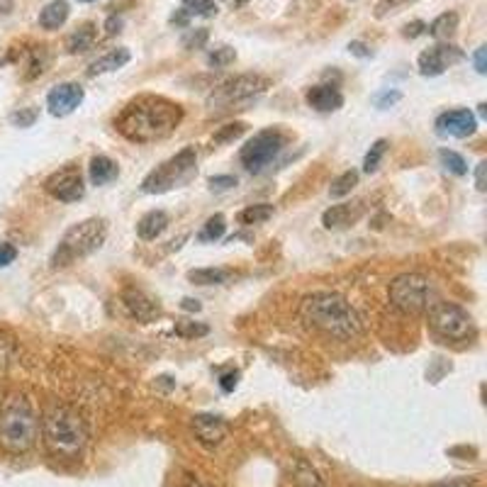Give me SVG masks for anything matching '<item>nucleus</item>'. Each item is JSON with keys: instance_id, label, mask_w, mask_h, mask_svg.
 <instances>
[{"instance_id": "1", "label": "nucleus", "mask_w": 487, "mask_h": 487, "mask_svg": "<svg viewBox=\"0 0 487 487\" xmlns=\"http://www.w3.org/2000/svg\"><path fill=\"white\" fill-rule=\"evenodd\" d=\"M183 120V107L161 96H140L122 107L115 127L124 140L151 144L171 137Z\"/></svg>"}, {"instance_id": "2", "label": "nucleus", "mask_w": 487, "mask_h": 487, "mask_svg": "<svg viewBox=\"0 0 487 487\" xmlns=\"http://www.w3.org/2000/svg\"><path fill=\"white\" fill-rule=\"evenodd\" d=\"M42 436L47 451L56 461H79L88 444L86 419L76 409L56 405L44 414Z\"/></svg>"}, {"instance_id": "3", "label": "nucleus", "mask_w": 487, "mask_h": 487, "mask_svg": "<svg viewBox=\"0 0 487 487\" xmlns=\"http://www.w3.org/2000/svg\"><path fill=\"white\" fill-rule=\"evenodd\" d=\"M300 314L314 329L337 337V339H351L361 334V317L346 303V297L337 295V293H317V295L307 297L300 307Z\"/></svg>"}, {"instance_id": "4", "label": "nucleus", "mask_w": 487, "mask_h": 487, "mask_svg": "<svg viewBox=\"0 0 487 487\" xmlns=\"http://www.w3.org/2000/svg\"><path fill=\"white\" fill-rule=\"evenodd\" d=\"M39 422L30 400L22 395L10 397L0 409V444L10 453H27L37 444Z\"/></svg>"}, {"instance_id": "5", "label": "nucleus", "mask_w": 487, "mask_h": 487, "mask_svg": "<svg viewBox=\"0 0 487 487\" xmlns=\"http://www.w3.org/2000/svg\"><path fill=\"white\" fill-rule=\"evenodd\" d=\"M105 236H107V226H105L103 219L90 218L73 225L56 246L52 266L54 269H66V266L79 261L83 256H90L103 246Z\"/></svg>"}, {"instance_id": "6", "label": "nucleus", "mask_w": 487, "mask_h": 487, "mask_svg": "<svg viewBox=\"0 0 487 487\" xmlns=\"http://www.w3.org/2000/svg\"><path fill=\"white\" fill-rule=\"evenodd\" d=\"M198 154L195 149L188 147L178 151L174 158H168L161 166H157L151 174L141 181V191L149 192V195H161V192H168L188 183L198 171Z\"/></svg>"}, {"instance_id": "7", "label": "nucleus", "mask_w": 487, "mask_h": 487, "mask_svg": "<svg viewBox=\"0 0 487 487\" xmlns=\"http://www.w3.org/2000/svg\"><path fill=\"white\" fill-rule=\"evenodd\" d=\"M390 303L405 314H422L434 304V286L422 273H405L390 283Z\"/></svg>"}, {"instance_id": "8", "label": "nucleus", "mask_w": 487, "mask_h": 487, "mask_svg": "<svg viewBox=\"0 0 487 487\" xmlns=\"http://www.w3.org/2000/svg\"><path fill=\"white\" fill-rule=\"evenodd\" d=\"M429 327L446 341H466L475 331L473 317L453 303L431 304L429 307Z\"/></svg>"}, {"instance_id": "9", "label": "nucleus", "mask_w": 487, "mask_h": 487, "mask_svg": "<svg viewBox=\"0 0 487 487\" xmlns=\"http://www.w3.org/2000/svg\"><path fill=\"white\" fill-rule=\"evenodd\" d=\"M287 137L280 130H263L253 134L252 140L246 141L242 149V166L249 174H261L263 168L278 157L283 147H286Z\"/></svg>"}, {"instance_id": "10", "label": "nucleus", "mask_w": 487, "mask_h": 487, "mask_svg": "<svg viewBox=\"0 0 487 487\" xmlns=\"http://www.w3.org/2000/svg\"><path fill=\"white\" fill-rule=\"evenodd\" d=\"M269 86L270 81L259 76V73H244V76H236V79L232 81H225V83L209 96L208 105L212 110H215V107H229V105L261 96Z\"/></svg>"}, {"instance_id": "11", "label": "nucleus", "mask_w": 487, "mask_h": 487, "mask_svg": "<svg viewBox=\"0 0 487 487\" xmlns=\"http://www.w3.org/2000/svg\"><path fill=\"white\" fill-rule=\"evenodd\" d=\"M47 192L61 202H79L86 195V185H83V175L76 166H66L47 181Z\"/></svg>"}, {"instance_id": "12", "label": "nucleus", "mask_w": 487, "mask_h": 487, "mask_svg": "<svg viewBox=\"0 0 487 487\" xmlns=\"http://www.w3.org/2000/svg\"><path fill=\"white\" fill-rule=\"evenodd\" d=\"M458 61H463V52L458 47H453V44H436L431 49L419 54L417 64L422 76H441L449 66L458 64Z\"/></svg>"}, {"instance_id": "13", "label": "nucleus", "mask_w": 487, "mask_h": 487, "mask_svg": "<svg viewBox=\"0 0 487 487\" xmlns=\"http://www.w3.org/2000/svg\"><path fill=\"white\" fill-rule=\"evenodd\" d=\"M436 132L441 137H456V140H466V137H473L478 132V120L470 110H449V113L439 115L436 120Z\"/></svg>"}, {"instance_id": "14", "label": "nucleus", "mask_w": 487, "mask_h": 487, "mask_svg": "<svg viewBox=\"0 0 487 487\" xmlns=\"http://www.w3.org/2000/svg\"><path fill=\"white\" fill-rule=\"evenodd\" d=\"M83 96L86 93L79 83H61V86L52 88V93L47 96V107L54 117H66L83 103Z\"/></svg>"}, {"instance_id": "15", "label": "nucleus", "mask_w": 487, "mask_h": 487, "mask_svg": "<svg viewBox=\"0 0 487 487\" xmlns=\"http://www.w3.org/2000/svg\"><path fill=\"white\" fill-rule=\"evenodd\" d=\"M122 303H124V307H127V312H130L132 317L141 324L154 322V320L161 317V304H158L157 300H151L147 293L137 290V287H130V290L122 295Z\"/></svg>"}, {"instance_id": "16", "label": "nucleus", "mask_w": 487, "mask_h": 487, "mask_svg": "<svg viewBox=\"0 0 487 487\" xmlns=\"http://www.w3.org/2000/svg\"><path fill=\"white\" fill-rule=\"evenodd\" d=\"M363 215H365L363 201L341 202V205H331L329 209H324L322 225L327 226V229H344V226L356 225Z\"/></svg>"}, {"instance_id": "17", "label": "nucleus", "mask_w": 487, "mask_h": 487, "mask_svg": "<svg viewBox=\"0 0 487 487\" xmlns=\"http://www.w3.org/2000/svg\"><path fill=\"white\" fill-rule=\"evenodd\" d=\"M192 431L202 444L215 446L226 436V424L225 419L215 417V414H195L192 417Z\"/></svg>"}, {"instance_id": "18", "label": "nucleus", "mask_w": 487, "mask_h": 487, "mask_svg": "<svg viewBox=\"0 0 487 487\" xmlns=\"http://www.w3.org/2000/svg\"><path fill=\"white\" fill-rule=\"evenodd\" d=\"M307 105L317 113H334L344 105V96L337 86H312L307 90Z\"/></svg>"}, {"instance_id": "19", "label": "nucleus", "mask_w": 487, "mask_h": 487, "mask_svg": "<svg viewBox=\"0 0 487 487\" xmlns=\"http://www.w3.org/2000/svg\"><path fill=\"white\" fill-rule=\"evenodd\" d=\"M166 229H168V215H166L164 209H151L137 225V232H140L144 242H154V239L164 235Z\"/></svg>"}, {"instance_id": "20", "label": "nucleus", "mask_w": 487, "mask_h": 487, "mask_svg": "<svg viewBox=\"0 0 487 487\" xmlns=\"http://www.w3.org/2000/svg\"><path fill=\"white\" fill-rule=\"evenodd\" d=\"M132 59L130 49H113V52L103 54L100 59H96L93 64H90V69H88V73L90 76H103V73H113V71L122 69L127 61Z\"/></svg>"}, {"instance_id": "21", "label": "nucleus", "mask_w": 487, "mask_h": 487, "mask_svg": "<svg viewBox=\"0 0 487 487\" xmlns=\"http://www.w3.org/2000/svg\"><path fill=\"white\" fill-rule=\"evenodd\" d=\"M88 175H90L93 185H107V183H113L120 175V168H117L113 158L93 157V161L88 166Z\"/></svg>"}, {"instance_id": "22", "label": "nucleus", "mask_w": 487, "mask_h": 487, "mask_svg": "<svg viewBox=\"0 0 487 487\" xmlns=\"http://www.w3.org/2000/svg\"><path fill=\"white\" fill-rule=\"evenodd\" d=\"M96 39H98L96 25L86 22V25L76 27V32H71V35L66 37V52L69 54L88 52V49H93Z\"/></svg>"}, {"instance_id": "23", "label": "nucleus", "mask_w": 487, "mask_h": 487, "mask_svg": "<svg viewBox=\"0 0 487 487\" xmlns=\"http://www.w3.org/2000/svg\"><path fill=\"white\" fill-rule=\"evenodd\" d=\"M66 20H69V3L66 0H52L39 13V25L44 30H59Z\"/></svg>"}, {"instance_id": "24", "label": "nucleus", "mask_w": 487, "mask_h": 487, "mask_svg": "<svg viewBox=\"0 0 487 487\" xmlns=\"http://www.w3.org/2000/svg\"><path fill=\"white\" fill-rule=\"evenodd\" d=\"M235 278V273L226 269H195L188 270V280L195 286H225Z\"/></svg>"}, {"instance_id": "25", "label": "nucleus", "mask_w": 487, "mask_h": 487, "mask_svg": "<svg viewBox=\"0 0 487 487\" xmlns=\"http://www.w3.org/2000/svg\"><path fill=\"white\" fill-rule=\"evenodd\" d=\"M293 475H295L297 487H324L320 473L304 461V458H295V463H293Z\"/></svg>"}, {"instance_id": "26", "label": "nucleus", "mask_w": 487, "mask_h": 487, "mask_svg": "<svg viewBox=\"0 0 487 487\" xmlns=\"http://www.w3.org/2000/svg\"><path fill=\"white\" fill-rule=\"evenodd\" d=\"M458 30V15L456 13H444L429 25V35L436 37V39H449V37L456 35Z\"/></svg>"}, {"instance_id": "27", "label": "nucleus", "mask_w": 487, "mask_h": 487, "mask_svg": "<svg viewBox=\"0 0 487 487\" xmlns=\"http://www.w3.org/2000/svg\"><path fill=\"white\" fill-rule=\"evenodd\" d=\"M273 218V205L269 202H259V205H249L246 209H242L239 215V222L242 225H263Z\"/></svg>"}, {"instance_id": "28", "label": "nucleus", "mask_w": 487, "mask_h": 487, "mask_svg": "<svg viewBox=\"0 0 487 487\" xmlns=\"http://www.w3.org/2000/svg\"><path fill=\"white\" fill-rule=\"evenodd\" d=\"M225 232H226L225 215H212V218L205 222V226L201 229L198 239H201V242H218V239L225 236Z\"/></svg>"}, {"instance_id": "29", "label": "nucleus", "mask_w": 487, "mask_h": 487, "mask_svg": "<svg viewBox=\"0 0 487 487\" xmlns=\"http://www.w3.org/2000/svg\"><path fill=\"white\" fill-rule=\"evenodd\" d=\"M358 185V171H344V174L331 183L329 195L331 198H344V195H351V191Z\"/></svg>"}, {"instance_id": "30", "label": "nucleus", "mask_w": 487, "mask_h": 487, "mask_svg": "<svg viewBox=\"0 0 487 487\" xmlns=\"http://www.w3.org/2000/svg\"><path fill=\"white\" fill-rule=\"evenodd\" d=\"M439 158H441V164H444L446 171H451L453 175L468 174V164H466V158H463L461 154L451 151V149H441V151H439Z\"/></svg>"}, {"instance_id": "31", "label": "nucleus", "mask_w": 487, "mask_h": 487, "mask_svg": "<svg viewBox=\"0 0 487 487\" xmlns=\"http://www.w3.org/2000/svg\"><path fill=\"white\" fill-rule=\"evenodd\" d=\"M175 334L183 339H198V337H208L209 327L202 322H191V320H181L175 322Z\"/></svg>"}, {"instance_id": "32", "label": "nucleus", "mask_w": 487, "mask_h": 487, "mask_svg": "<svg viewBox=\"0 0 487 487\" xmlns=\"http://www.w3.org/2000/svg\"><path fill=\"white\" fill-rule=\"evenodd\" d=\"M385 151H388V141H385V140L375 141L373 147H371V151H368V154H365V158H363V171H365V174H375V171H378V166H380V161H383Z\"/></svg>"}, {"instance_id": "33", "label": "nucleus", "mask_w": 487, "mask_h": 487, "mask_svg": "<svg viewBox=\"0 0 487 487\" xmlns=\"http://www.w3.org/2000/svg\"><path fill=\"white\" fill-rule=\"evenodd\" d=\"M183 10L191 15H202V18L218 15V5L212 0H183Z\"/></svg>"}, {"instance_id": "34", "label": "nucleus", "mask_w": 487, "mask_h": 487, "mask_svg": "<svg viewBox=\"0 0 487 487\" xmlns=\"http://www.w3.org/2000/svg\"><path fill=\"white\" fill-rule=\"evenodd\" d=\"M235 59H236V52L232 49V47H226V44H222V47H218V49H212V52L208 54V64L209 66H218V69L235 64Z\"/></svg>"}, {"instance_id": "35", "label": "nucleus", "mask_w": 487, "mask_h": 487, "mask_svg": "<svg viewBox=\"0 0 487 487\" xmlns=\"http://www.w3.org/2000/svg\"><path fill=\"white\" fill-rule=\"evenodd\" d=\"M37 117H39V110L37 107H20L18 113H13L10 115V122L15 124V127H32L37 122Z\"/></svg>"}, {"instance_id": "36", "label": "nucleus", "mask_w": 487, "mask_h": 487, "mask_svg": "<svg viewBox=\"0 0 487 487\" xmlns=\"http://www.w3.org/2000/svg\"><path fill=\"white\" fill-rule=\"evenodd\" d=\"M244 132H246V124L244 122H235V124H226V127H222V130L215 134V141L218 144H226V141H235L242 137Z\"/></svg>"}, {"instance_id": "37", "label": "nucleus", "mask_w": 487, "mask_h": 487, "mask_svg": "<svg viewBox=\"0 0 487 487\" xmlns=\"http://www.w3.org/2000/svg\"><path fill=\"white\" fill-rule=\"evenodd\" d=\"M205 42H208V30H198V32H191L183 39V47L185 49H201Z\"/></svg>"}, {"instance_id": "38", "label": "nucleus", "mask_w": 487, "mask_h": 487, "mask_svg": "<svg viewBox=\"0 0 487 487\" xmlns=\"http://www.w3.org/2000/svg\"><path fill=\"white\" fill-rule=\"evenodd\" d=\"M18 259V249L13 246V244L3 242L0 244V269H5V266H10V263Z\"/></svg>"}, {"instance_id": "39", "label": "nucleus", "mask_w": 487, "mask_h": 487, "mask_svg": "<svg viewBox=\"0 0 487 487\" xmlns=\"http://www.w3.org/2000/svg\"><path fill=\"white\" fill-rule=\"evenodd\" d=\"M400 98L402 96L397 93V90H388V93H380V96H375V105H378V107H388V105L397 103Z\"/></svg>"}, {"instance_id": "40", "label": "nucleus", "mask_w": 487, "mask_h": 487, "mask_svg": "<svg viewBox=\"0 0 487 487\" xmlns=\"http://www.w3.org/2000/svg\"><path fill=\"white\" fill-rule=\"evenodd\" d=\"M209 185L212 188H232V185H236V178H232V175H215V178H209Z\"/></svg>"}, {"instance_id": "41", "label": "nucleus", "mask_w": 487, "mask_h": 487, "mask_svg": "<svg viewBox=\"0 0 487 487\" xmlns=\"http://www.w3.org/2000/svg\"><path fill=\"white\" fill-rule=\"evenodd\" d=\"M236 380H239V373H236V371H232V373L222 375L219 385H222V390H225V392H232L236 388Z\"/></svg>"}, {"instance_id": "42", "label": "nucleus", "mask_w": 487, "mask_h": 487, "mask_svg": "<svg viewBox=\"0 0 487 487\" xmlns=\"http://www.w3.org/2000/svg\"><path fill=\"white\" fill-rule=\"evenodd\" d=\"M424 22H409V25H405V37H409V39H414V37H419L422 32H424Z\"/></svg>"}, {"instance_id": "43", "label": "nucleus", "mask_w": 487, "mask_h": 487, "mask_svg": "<svg viewBox=\"0 0 487 487\" xmlns=\"http://www.w3.org/2000/svg\"><path fill=\"white\" fill-rule=\"evenodd\" d=\"M473 61H475V69H478V73H485L487 71L485 47H478V49H475V56H473Z\"/></svg>"}, {"instance_id": "44", "label": "nucleus", "mask_w": 487, "mask_h": 487, "mask_svg": "<svg viewBox=\"0 0 487 487\" xmlns=\"http://www.w3.org/2000/svg\"><path fill=\"white\" fill-rule=\"evenodd\" d=\"M485 171H487V164H485V161H480L478 171H475V185H478V191H485V188H487Z\"/></svg>"}, {"instance_id": "45", "label": "nucleus", "mask_w": 487, "mask_h": 487, "mask_svg": "<svg viewBox=\"0 0 487 487\" xmlns=\"http://www.w3.org/2000/svg\"><path fill=\"white\" fill-rule=\"evenodd\" d=\"M348 52L356 54V56H361V59L371 56V49H368L363 42H351V44H348Z\"/></svg>"}, {"instance_id": "46", "label": "nucleus", "mask_w": 487, "mask_h": 487, "mask_svg": "<svg viewBox=\"0 0 487 487\" xmlns=\"http://www.w3.org/2000/svg\"><path fill=\"white\" fill-rule=\"evenodd\" d=\"M181 307L183 310H188V312H201V303H198V300H192V297H183Z\"/></svg>"}, {"instance_id": "47", "label": "nucleus", "mask_w": 487, "mask_h": 487, "mask_svg": "<svg viewBox=\"0 0 487 487\" xmlns=\"http://www.w3.org/2000/svg\"><path fill=\"white\" fill-rule=\"evenodd\" d=\"M431 487H475V485L468 483V480H446V483H436V485Z\"/></svg>"}, {"instance_id": "48", "label": "nucleus", "mask_w": 487, "mask_h": 487, "mask_svg": "<svg viewBox=\"0 0 487 487\" xmlns=\"http://www.w3.org/2000/svg\"><path fill=\"white\" fill-rule=\"evenodd\" d=\"M188 487H202V485H201V483H195V480H192V483Z\"/></svg>"}, {"instance_id": "49", "label": "nucleus", "mask_w": 487, "mask_h": 487, "mask_svg": "<svg viewBox=\"0 0 487 487\" xmlns=\"http://www.w3.org/2000/svg\"><path fill=\"white\" fill-rule=\"evenodd\" d=\"M79 3H96V0H79Z\"/></svg>"}]
</instances>
